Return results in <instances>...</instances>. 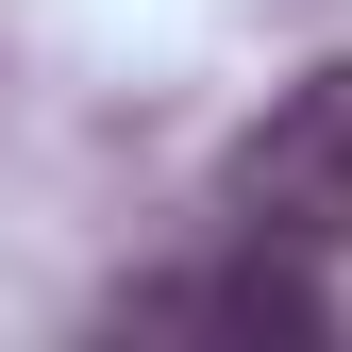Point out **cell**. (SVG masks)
Segmentation results:
<instances>
[{"label": "cell", "mask_w": 352, "mask_h": 352, "mask_svg": "<svg viewBox=\"0 0 352 352\" xmlns=\"http://www.w3.org/2000/svg\"><path fill=\"white\" fill-rule=\"evenodd\" d=\"M218 218L235 235H285V252H352V51L302 67L235 151H218Z\"/></svg>", "instance_id": "obj_1"}, {"label": "cell", "mask_w": 352, "mask_h": 352, "mask_svg": "<svg viewBox=\"0 0 352 352\" xmlns=\"http://www.w3.org/2000/svg\"><path fill=\"white\" fill-rule=\"evenodd\" d=\"M101 319H135V336H336V285L285 235H235V252H185V269H135Z\"/></svg>", "instance_id": "obj_2"}]
</instances>
